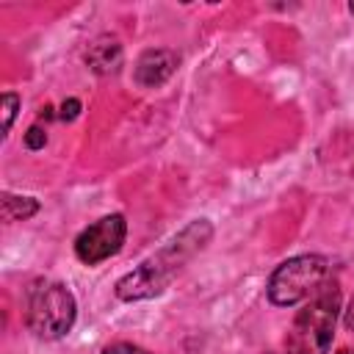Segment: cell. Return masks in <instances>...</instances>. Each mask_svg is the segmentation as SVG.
Returning a JSON list of instances; mask_svg holds the SVG:
<instances>
[{
  "label": "cell",
  "instance_id": "cell-1",
  "mask_svg": "<svg viewBox=\"0 0 354 354\" xmlns=\"http://www.w3.org/2000/svg\"><path fill=\"white\" fill-rule=\"evenodd\" d=\"M213 238V227L207 218H194L188 227H183L163 249H158L152 257L138 263L130 274H124L116 285L113 293L122 301H141L152 299L166 290V285L183 271V266L207 246Z\"/></svg>",
  "mask_w": 354,
  "mask_h": 354
},
{
  "label": "cell",
  "instance_id": "cell-12",
  "mask_svg": "<svg viewBox=\"0 0 354 354\" xmlns=\"http://www.w3.org/2000/svg\"><path fill=\"white\" fill-rule=\"evenodd\" d=\"M80 100H75V97H69V100H64L61 102V113H58V119H64V122H72V119H77L80 116Z\"/></svg>",
  "mask_w": 354,
  "mask_h": 354
},
{
  "label": "cell",
  "instance_id": "cell-15",
  "mask_svg": "<svg viewBox=\"0 0 354 354\" xmlns=\"http://www.w3.org/2000/svg\"><path fill=\"white\" fill-rule=\"evenodd\" d=\"M348 11H351V14H354V3H348Z\"/></svg>",
  "mask_w": 354,
  "mask_h": 354
},
{
  "label": "cell",
  "instance_id": "cell-5",
  "mask_svg": "<svg viewBox=\"0 0 354 354\" xmlns=\"http://www.w3.org/2000/svg\"><path fill=\"white\" fill-rule=\"evenodd\" d=\"M127 238V221L122 213H108L88 224L77 238H75V257L83 266H100L108 257L119 254Z\"/></svg>",
  "mask_w": 354,
  "mask_h": 354
},
{
  "label": "cell",
  "instance_id": "cell-10",
  "mask_svg": "<svg viewBox=\"0 0 354 354\" xmlns=\"http://www.w3.org/2000/svg\"><path fill=\"white\" fill-rule=\"evenodd\" d=\"M44 144H47V130L39 127V124H30L28 133H25V147L36 152V149H44Z\"/></svg>",
  "mask_w": 354,
  "mask_h": 354
},
{
  "label": "cell",
  "instance_id": "cell-4",
  "mask_svg": "<svg viewBox=\"0 0 354 354\" xmlns=\"http://www.w3.org/2000/svg\"><path fill=\"white\" fill-rule=\"evenodd\" d=\"M332 274V263L324 254H296L279 263L266 285L268 301L277 307H293L313 299Z\"/></svg>",
  "mask_w": 354,
  "mask_h": 354
},
{
  "label": "cell",
  "instance_id": "cell-9",
  "mask_svg": "<svg viewBox=\"0 0 354 354\" xmlns=\"http://www.w3.org/2000/svg\"><path fill=\"white\" fill-rule=\"evenodd\" d=\"M17 111H19V97L14 91H6L3 94V136L11 133V124L17 119Z\"/></svg>",
  "mask_w": 354,
  "mask_h": 354
},
{
  "label": "cell",
  "instance_id": "cell-14",
  "mask_svg": "<svg viewBox=\"0 0 354 354\" xmlns=\"http://www.w3.org/2000/svg\"><path fill=\"white\" fill-rule=\"evenodd\" d=\"M335 354H354V351H351V348H337Z\"/></svg>",
  "mask_w": 354,
  "mask_h": 354
},
{
  "label": "cell",
  "instance_id": "cell-6",
  "mask_svg": "<svg viewBox=\"0 0 354 354\" xmlns=\"http://www.w3.org/2000/svg\"><path fill=\"white\" fill-rule=\"evenodd\" d=\"M177 64H180V55L169 47H149L138 55L136 61V69H133V77L141 88H158L163 86L174 72H177Z\"/></svg>",
  "mask_w": 354,
  "mask_h": 354
},
{
  "label": "cell",
  "instance_id": "cell-3",
  "mask_svg": "<svg viewBox=\"0 0 354 354\" xmlns=\"http://www.w3.org/2000/svg\"><path fill=\"white\" fill-rule=\"evenodd\" d=\"M77 318V301L64 282L36 279L25 290V324L41 340L64 337Z\"/></svg>",
  "mask_w": 354,
  "mask_h": 354
},
{
  "label": "cell",
  "instance_id": "cell-8",
  "mask_svg": "<svg viewBox=\"0 0 354 354\" xmlns=\"http://www.w3.org/2000/svg\"><path fill=\"white\" fill-rule=\"evenodd\" d=\"M3 221H28L30 216L39 213V202L33 196H17V194H3Z\"/></svg>",
  "mask_w": 354,
  "mask_h": 354
},
{
  "label": "cell",
  "instance_id": "cell-11",
  "mask_svg": "<svg viewBox=\"0 0 354 354\" xmlns=\"http://www.w3.org/2000/svg\"><path fill=\"white\" fill-rule=\"evenodd\" d=\"M100 354H152V351H147V348H141V346H136V343L119 340V343H111V346H105Z\"/></svg>",
  "mask_w": 354,
  "mask_h": 354
},
{
  "label": "cell",
  "instance_id": "cell-13",
  "mask_svg": "<svg viewBox=\"0 0 354 354\" xmlns=\"http://www.w3.org/2000/svg\"><path fill=\"white\" fill-rule=\"evenodd\" d=\"M343 324H346V329L354 332V299L348 301V310H346V315H343Z\"/></svg>",
  "mask_w": 354,
  "mask_h": 354
},
{
  "label": "cell",
  "instance_id": "cell-2",
  "mask_svg": "<svg viewBox=\"0 0 354 354\" xmlns=\"http://www.w3.org/2000/svg\"><path fill=\"white\" fill-rule=\"evenodd\" d=\"M337 315H340V285L329 279L299 310L288 337V354H329Z\"/></svg>",
  "mask_w": 354,
  "mask_h": 354
},
{
  "label": "cell",
  "instance_id": "cell-7",
  "mask_svg": "<svg viewBox=\"0 0 354 354\" xmlns=\"http://www.w3.org/2000/svg\"><path fill=\"white\" fill-rule=\"evenodd\" d=\"M122 58H124L122 44H119V39H113V36H97V39L86 47V53H83L86 66H88L94 75H116L119 66H122Z\"/></svg>",
  "mask_w": 354,
  "mask_h": 354
}]
</instances>
